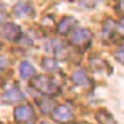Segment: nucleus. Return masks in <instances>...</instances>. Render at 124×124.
Returning a JSON list of instances; mask_svg holds the SVG:
<instances>
[{"mask_svg":"<svg viewBox=\"0 0 124 124\" xmlns=\"http://www.w3.org/2000/svg\"><path fill=\"white\" fill-rule=\"evenodd\" d=\"M32 85H34L39 92L45 93V95H52L53 92H56V90H58V85H56L52 79L44 78V76H37V78L32 81Z\"/></svg>","mask_w":124,"mask_h":124,"instance_id":"nucleus-1","label":"nucleus"},{"mask_svg":"<svg viewBox=\"0 0 124 124\" xmlns=\"http://www.w3.org/2000/svg\"><path fill=\"white\" fill-rule=\"evenodd\" d=\"M0 36L10 42H16L21 37V28L13 23H5L3 26H0Z\"/></svg>","mask_w":124,"mask_h":124,"instance_id":"nucleus-2","label":"nucleus"},{"mask_svg":"<svg viewBox=\"0 0 124 124\" xmlns=\"http://www.w3.org/2000/svg\"><path fill=\"white\" fill-rule=\"evenodd\" d=\"M90 39H92V32L89 31V29H76L73 37H71V42H73L74 45L85 47V45H89Z\"/></svg>","mask_w":124,"mask_h":124,"instance_id":"nucleus-3","label":"nucleus"},{"mask_svg":"<svg viewBox=\"0 0 124 124\" xmlns=\"http://www.w3.org/2000/svg\"><path fill=\"white\" fill-rule=\"evenodd\" d=\"M53 118L58 123H66V121L73 119V108L69 105H61L53 111Z\"/></svg>","mask_w":124,"mask_h":124,"instance_id":"nucleus-4","label":"nucleus"},{"mask_svg":"<svg viewBox=\"0 0 124 124\" xmlns=\"http://www.w3.org/2000/svg\"><path fill=\"white\" fill-rule=\"evenodd\" d=\"M15 118L18 123H28L34 118V111H32V106L29 105H23V106H18L15 110Z\"/></svg>","mask_w":124,"mask_h":124,"instance_id":"nucleus-5","label":"nucleus"},{"mask_svg":"<svg viewBox=\"0 0 124 124\" xmlns=\"http://www.w3.org/2000/svg\"><path fill=\"white\" fill-rule=\"evenodd\" d=\"M23 98H24V95L21 93V90H19L18 87L8 89L3 95V100L7 101V103H18V101H21Z\"/></svg>","mask_w":124,"mask_h":124,"instance_id":"nucleus-6","label":"nucleus"},{"mask_svg":"<svg viewBox=\"0 0 124 124\" xmlns=\"http://www.w3.org/2000/svg\"><path fill=\"white\" fill-rule=\"evenodd\" d=\"M13 13L16 15V16L26 18V16L34 15V7H32V3H18L13 8Z\"/></svg>","mask_w":124,"mask_h":124,"instance_id":"nucleus-7","label":"nucleus"},{"mask_svg":"<svg viewBox=\"0 0 124 124\" xmlns=\"http://www.w3.org/2000/svg\"><path fill=\"white\" fill-rule=\"evenodd\" d=\"M19 74H21V78H24V79H31L32 76L36 74V68H34L29 61H23V63L19 64Z\"/></svg>","mask_w":124,"mask_h":124,"instance_id":"nucleus-8","label":"nucleus"},{"mask_svg":"<svg viewBox=\"0 0 124 124\" xmlns=\"http://www.w3.org/2000/svg\"><path fill=\"white\" fill-rule=\"evenodd\" d=\"M73 81L78 84V85H82V87H89V85H90V81H89L87 74H85V71H82V69H78V71L74 73Z\"/></svg>","mask_w":124,"mask_h":124,"instance_id":"nucleus-9","label":"nucleus"},{"mask_svg":"<svg viewBox=\"0 0 124 124\" xmlns=\"http://www.w3.org/2000/svg\"><path fill=\"white\" fill-rule=\"evenodd\" d=\"M42 66H44L48 73H55L56 69H58V63H56L55 58H45V60H42Z\"/></svg>","mask_w":124,"mask_h":124,"instance_id":"nucleus-10","label":"nucleus"},{"mask_svg":"<svg viewBox=\"0 0 124 124\" xmlns=\"http://www.w3.org/2000/svg\"><path fill=\"white\" fill-rule=\"evenodd\" d=\"M74 24V19L73 18H64L60 24H58V32L60 34H66V32L71 29V26Z\"/></svg>","mask_w":124,"mask_h":124,"instance_id":"nucleus-11","label":"nucleus"},{"mask_svg":"<svg viewBox=\"0 0 124 124\" xmlns=\"http://www.w3.org/2000/svg\"><path fill=\"white\" fill-rule=\"evenodd\" d=\"M97 118L100 119L101 124H115L113 116H111L110 113H106V111H98V113H97Z\"/></svg>","mask_w":124,"mask_h":124,"instance_id":"nucleus-12","label":"nucleus"},{"mask_svg":"<svg viewBox=\"0 0 124 124\" xmlns=\"http://www.w3.org/2000/svg\"><path fill=\"white\" fill-rule=\"evenodd\" d=\"M113 26H115V23H113V21H106V23H105V31H103V39H106V37H110V36H111V32L115 31V29H113Z\"/></svg>","mask_w":124,"mask_h":124,"instance_id":"nucleus-13","label":"nucleus"},{"mask_svg":"<svg viewBox=\"0 0 124 124\" xmlns=\"http://www.w3.org/2000/svg\"><path fill=\"white\" fill-rule=\"evenodd\" d=\"M52 106H53V101H52V100H44V101H40V110L44 111V113H50V111H52Z\"/></svg>","mask_w":124,"mask_h":124,"instance_id":"nucleus-14","label":"nucleus"},{"mask_svg":"<svg viewBox=\"0 0 124 124\" xmlns=\"http://www.w3.org/2000/svg\"><path fill=\"white\" fill-rule=\"evenodd\" d=\"M116 58H118V61L124 63V45H121V48L116 52Z\"/></svg>","mask_w":124,"mask_h":124,"instance_id":"nucleus-15","label":"nucleus"},{"mask_svg":"<svg viewBox=\"0 0 124 124\" xmlns=\"http://www.w3.org/2000/svg\"><path fill=\"white\" fill-rule=\"evenodd\" d=\"M116 11L119 15H124V0H119L118 2V7H116Z\"/></svg>","mask_w":124,"mask_h":124,"instance_id":"nucleus-16","label":"nucleus"},{"mask_svg":"<svg viewBox=\"0 0 124 124\" xmlns=\"http://www.w3.org/2000/svg\"><path fill=\"white\" fill-rule=\"evenodd\" d=\"M8 66V60H5V58H0V71H5Z\"/></svg>","mask_w":124,"mask_h":124,"instance_id":"nucleus-17","label":"nucleus"},{"mask_svg":"<svg viewBox=\"0 0 124 124\" xmlns=\"http://www.w3.org/2000/svg\"><path fill=\"white\" fill-rule=\"evenodd\" d=\"M42 124H48V123H42Z\"/></svg>","mask_w":124,"mask_h":124,"instance_id":"nucleus-18","label":"nucleus"}]
</instances>
